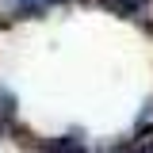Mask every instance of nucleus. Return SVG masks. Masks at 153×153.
<instances>
[{
	"label": "nucleus",
	"instance_id": "nucleus-1",
	"mask_svg": "<svg viewBox=\"0 0 153 153\" xmlns=\"http://www.w3.org/2000/svg\"><path fill=\"white\" fill-rule=\"evenodd\" d=\"M12 4H16V8H46L50 0H12Z\"/></svg>",
	"mask_w": 153,
	"mask_h": 153
},
{
	"label": "nucleus",
	"instance_id": "nucleus-2",
	"mask_svg": "<svg viewBox=\"0 0 153 153\" xmlns=\"http://www.w3.org/2000/svg\"><path fill=\"white\" fill-rule=\"evenodd\" d=\"M115 4H119V8H126V12H138L146 0H115Z\"/></svg>",
	"mask_w": 153,
	"mask_h": 153
}]
</instances>
